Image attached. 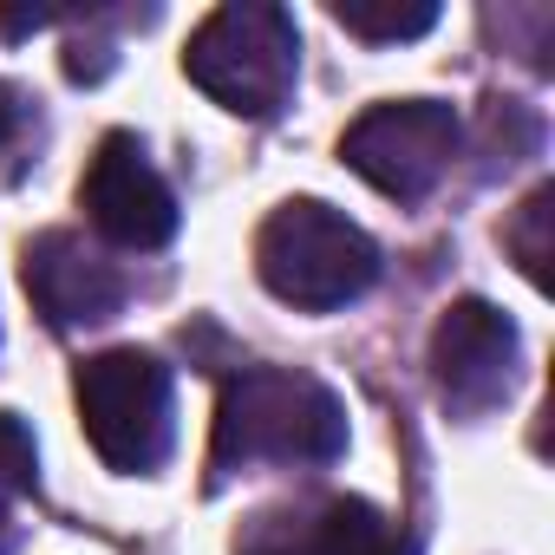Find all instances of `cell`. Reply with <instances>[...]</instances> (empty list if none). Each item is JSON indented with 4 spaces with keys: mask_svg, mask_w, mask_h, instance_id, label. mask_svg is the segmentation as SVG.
I'll use <instances>...</instances> for the list:
<instances>
[{
    "mask_svg": "<svg viewBox=\"0 0 555 555\" xmlns=\"http://www.w3.org/2000/svg\"><path fill=\"white\" fill-rule=\"evenodd\" d=\"M347 451V405L327 379L295 366H242L209 425V470L248 464H334Z\"/></svg>",
    "mask_w": 555,
    "mask_h": 555,
    "instance_id": "cell-1",
    "label": "cell"
},
{
    "mask_svg": "<svg viewBox=\"0 0 555 555\" xmlns=\"http://www.w3.org/2000/svg\"><path fill=\"white\" fill-rule=\"evenodd\" d=\"M255 274L274 301L334 314L379 282V242L321 196H288L255 235Z\"/></svg>",
    "mask_w": 555,
    "mask_h": 555,
    "instance_id": "cell-2",
    "label": "cell"
},
{
    "mask_svg": "<svg viewBox=\"0 0 555 555\" xmlns=\"http://www.w3.org/2000/svg\"><path fill=\"white\" fill-rule=\"evenodd\" d=\"M183 73L222 112H235V118H274L295 99V79H301L295 14L274 8V0H229V8H216L190 34Z\"/></svg>",
    "mask_w": 555,
    "mask_h": 555,
    "instance_id": "cell-3",
    "label": "cell"
},
{
    "mask_svg": "<svg viewBox=\"0 0 555 555\" xmlns=\"http://www.w3.org/2000/svg\"><path fill=\"white\" fill-rule=\"evenodd\" d=\"M73 399H79V425H86L92 451L112 470L144 477L170 457L177 392H170V366L157 353H138V347L92 353L73 379Z\"/></svg>",
    "mask_w": 555,
    "mask_h": 555,
    "instance_id": "cell-4",
    "label": "cell"
},
{
    "mask_svg": "<svg viewBox=\"0 0 555 555\" xmlns=\"http://www.w3.org/2000/svg\"><path fill=\"white\" fill-rule=\"evenodd\" d=\"M457 112L444 99H386L360 112L340 138V157L392 203H418L444 183L457 157Z\"/></svg>",
    "mask_w": 555,
    "mask_h": 555,
    "instance_id": "cell-5",
    "label": "cell"
},
{
    "mask_svg": "<svg viewBox=\"0 0 555 555\" xmlns=\"http://www.w3.org/2000/svg\"><path fill=\"white\" fill-rule=\"evenodd\" d=\"M516 360H522V334L503 308L490 301H451L444 321L431 327V379H438V399L457 412V418H483L509 399L516 386Z\"/></svg>",
    "mask_w": 555,
    "mask_h": 555,
    "instance_id": "cell-6",
    "label": "cell"
},
{
    "mask_svg": "<svg viewBox=\"0 0 555 555\" xmlns=\"http://www.w3.org/2000/svg\"><path fill=\"white\" fill-rule=\"evenodd\" d=\"M235 555H412L399 522L366 496L268 503L235 529Z\"/></svg>",
    "mask_w": 555,
    "mask_h": 555,
    "instance_id": "cell-7",
    "label": "cell"
},
{
    "mask_svg": "<svg viewBox=\"0 0 555 555\" xmlns=\"http://www.w3.org/2000/svg\"><path fill=\"white\" fill-rule=\"evenodd\" d=\"M79 203H86L92 229L118 248H164L177 235V190L164 183V170L151 164V151L131 131L99 138L86 183H79Z\"/></svg>",
    "mask_w": 555,
    "mask_h": 555,
    "instance_id": "cell-8",
    "label": "cell"
},
{
    "mask_svg": "<svg viewBox=\"0 0 555 555\" xmlns=\"http://www.w3.org/2000/svg\"><path fill=\"white\" fill-rule=\"evenodd\" d=\"M27 295L47 314V327H99L125 308V274L118 261H105L86 235L73 229H47L27 242Z\"/></svg>",
    "mask_w": 555,
    "mask_h": 555,
    "instance_id": "cell-9",
    "label": "cell"
},
{
    "mask_svg": "<svg viewBox=\"0 0 555 555\" xmlns=\"http://www.w3.org/2000/svg\"><path fill=\"white\" fill-rule=\"evenodd\" d=\"M334 27H347L353 40H373V47H392V40H418L438 27V8L431 0H334Z\"/></svg>",
    "mask_w": 555,
    "mask_h": 555,
    "instance_id": "cell-10",
    "label": "cell"
},
{
    "mask_svg": "<svg viewBox=\"0 0 555 555\" xmlns=\"http://www.w3.org/2000/svg\"><path fill=\"white\" fill-rule=\"evenodd\" d=\"M555 183H535L522 203H516V216L503 222V248L516 255V268L529 274L535 288H548V261H555Z\"/></svg>",
    "mask_w": 555,
    "mask_h": 555,
    "instance_id": "cell-11",
    "label": "cell"
},
{
    "mask_svg": "<svg viewBox=\"0 0 555 555\" xmlns=\"http://www.w3.org/2000/svg\"><path fill=\"white\" fill-rule=\"evenodd\" d=\"M40 477V457H34V431L14 418V412H0V509H8L14 496H27Z\"/></svg>",
    "mask_w": 555,
    "mask_h": 555,
    "instance_id": "cell-12",
    "label": "cell"
},
{
    "mask_svg": "<svg viewBox=\"0 0 555 555\" xmlns=\"http://www.w3.org/2000/svg\"><path fill=\"white\" fill-rule=\"evenodd\" d=\"M21 125H27L21 92H14V86H0V144H14V138H21Z\"/></svg>",
    "mask_w": 555,
    "mask_h": 555,
    "instance_id": "cell-13",
    "label": "cell"
},
{
    "mask_svg": "<svg viewBox=\"0 0 555 555\" xmlns=\"http://www.w3.org/2000/svg\"><path fill=\"white\" fill-rule=\"evenodd\" d=\"M14 548V522H8V509H0V555Z\"/></svg>",
    "mask_w": 555,
    "mask_h": 555,
    "instance_id": "cell-14",
    "label": "cell"
}]
</instances>
